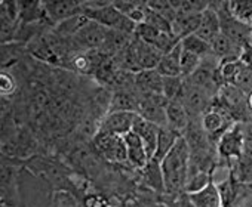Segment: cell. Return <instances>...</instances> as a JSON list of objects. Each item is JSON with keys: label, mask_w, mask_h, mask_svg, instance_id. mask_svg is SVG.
Returning <instances> with one entry per match:
<instances>
[{"label": "cell", "mask_w": 252, "mask_h": 207, "mask_svg": "<svg viewBox=\"0 0 252 207\" xmlns=\"http://www.w3.org/2000/svg\"><path fill=\"white\" fill-rule=\"evenodd\" d=\"M134 36L137 39L143 40L144 43L153 46L155 49H158L162 55L169 53L180 43V40L174 34L159 31V30H156V28H153V27H150L147 24H138L137 28H135Z\"/></svg>", "instance_id": "cell-11"}, {"label": "cell", "mask_w": 252, "mask_h": 207, "mask_svg": "<svg viewBox=\"0 0 252 207\" xmlns=\"http://www.w3.org/2000/svg\"><path fill=\"white\" fill-rule=\"evenodd\" d=\"M200 123L202 128L205 130V133L208 135L209 141L215 145L217 150V142L220 141V138L236 123L233 120V117L222 108L214 99V105L211 107V110H208L202 117H200Z\"/></svg>", "instance_id": "cell-6"}, {"label": "cell", "mask_w": 252, "mask_h": 207, "mask_svg": "<svg viewBox=\"0 0 252 207\" xmlns=\"http://www.w3.org/2000/svg\"><path fill=\"white\" fill-rule=\"evenodd\" d=\"M214 99L203 89L194 86L187 78L184 80V87L180 96V102L186 107L190 117H202L214 105Z\"/></svg>", "instance_id": "cell-8"}, {"label": "cell", "mask_w": 252, "mask_h": 207, "mask_svg": "<svg viewBox=\"0 0 252 207\" xmlns=\"http://www.w3.org/2000/svg\"><path fill=\"white\" fill-rule=\"evenodd\" d=\"M215 102L233 117L236 123L248 122V119L251 117V111L248 107V93L236 86L224 84L218 92Z\"/></svg>", "instance_id": "cell-2"}, {"label": "cell", "mask_w": 252, "mask_h": 207, "mask_svg": "<svg viewBox=\"0 0 252 207\" xmlns=\"http://www.w3.org/2000/svg\"><path fill=\"white\" fill-rule=\"evenodd\" d=\"M212 53L214 56L220 61V62H227V61H233V59H239L242 49L233 43L228 37H225L224 34H220L212 43Z\"/></svg>", "instance_id": "cell-21"}, {"label": "cell", "mask_w": 252, "mask_h": 207, "mask_svg": "<svg viewBox=\"0 0 252 207\" xmlns=\"http://www.w3.org/2000/svg\"><path fill=\"white\" fill-rule=\"evenodd\" d=\"M187 195L196 207H222V197L214 181L199 191L187 192Z\"/></svg>", "instance_id": "cell-19"}, {"label": "cell", "mask_w": 252, "mask_h": 207, "mask_svg": "<svg viewBox=\"0 0 252 207\" xmlns=\"http://www.w3.org/2000/svg\"><path fill=\"white\" fill-rule=\"evenodd\" d=\"M180 64H181V76L184 78H189L202 64V58H199L197 55L184 51L181 48V56H180Z\"/></svg>", "instance_id": "cell-31"}, {"label": "cell", "mask_w": 252, "mask_h": 207, "mask_svg": "<svg viewBox=\"0 0 252 207\" xmlns=\"http://www.w3.org/2000/svg\"><path fill=\"white\" fill-rule=\"evenodd\" d=\"M171 3L177 14H203L211 6L206 0H171Z\"/></svg>", "instance_id": "cell-29"}, {"label": "cell", "mask_w": 252, "mask_h": 207, "mask_svg": "<svg viewBox=\"0 0 252 207\" xmlns=\"http://www.w3.org/2000/svg\"><path fill=\"white\" fill-rule=\"evenodd\" d=\"M184 77H163V96L168 101H177L184 87Z\"/></svg>", "instance_id": "cell-30"}, {"label": "cell", "mask_w": 252, "mask_h": 207, "mask_svg": "<svg viewBox=\"0 0 252 207\" xmlns=\"http://www.w3.org/2000/svg\"><path fill=\"white\" fill-rule=\"evenodd\" d=\"M114 6L137 26L144 23L146 14L149 11L147 2H140V0H131V2H128V0H119V2H114Z\"/></svg>", "instance_id": "cell-23"}, {"label": "cell", "mask_w": 252, "mask_h": 207, "mask_svg": "<svg viewBox=\"0 0 252 207\" xmlns=\"http://www.w3.org/2000/svg\"><path fill=\"white\" fill-rule=\"evenodd\" d=\"M143 176H144V182L159 191V192H163L165 191V179H163V172H162V166H160V161L155 160V158H150L147 166L143 169Z\"/></svg>", "instance_id": "cell-26"}, {"label": "cell", "mask_w": 252, "mask_h": 207, "mask_svg": "<svg viewBox=\"0 0 252 207\" xmlns=\"http://www.w3.org/2000/svg\"><path fill=\"white\" fill-rule=\"evenodd\" d=\"M160 166L165 179V191L178 195L184 194L190 169V147L183 135L169 154L160 161Z\"/></svg>", "instance_id": "cell-1"}, {"label": "cell", "mask_w": 252, "mask_h": 207, "mask_svg": "<svg viewBox=\"0 0 252 207\" xmlns=\"http://www.w3.org/2000/svg\"><path fill=\"white\" fill-rule=\"evenodd\" d=\"M89 18L82 14V15H76L70 20H65L63 23H60L58 26H55L54 33L63 39H73L86 24H88Z\"/></svg>", "instance_id": "cell-27"}, {"label": "cell", "mask_w": 252, "mask_h": 207, "mask_svg": "<svg viewBox=\"0 0 252 207\" xmlns=\"http://www.w3.org/2000/svg\"><path fill=\"white\" fill-rule=\"evenodd\" d=\"M0 90H2V96H8V95H11V93H14L15 92V89H17V83H15V78L11 76V74H8V73H2V77H0Z\"/></svg>", "instance_id": "cell-34"}, {"label": "cell", "mask_w": 252, "mask_h": 207, "mask_svg": "<svg viewBox=\"0 0 252 207\" xmlns=\"http://www.w3.org/2000/svg\"><path fill=\"white\" fill-rule=\"evenodd\" d=\"M94 147L96 153L101 157H104L107 161H113V163L128 161V148H126L123 136L120 135L96 130L94 136Z\"/></svg>", "instance_id": "cell-7"}, {"label": "cell", "mask_w": 252, "mask_h": 207, "mask_svg": "<svg viewBox=\"0 0 252 207\" xmlns=\"http://www.w3.org/2000/svg\"><path fill=\"white\" fill-rule=\"evenodd\" d=\"M212 8L217 11L220 17V24H221V34L228 37L233 43H236L240 49H243L251 40V27L239 23L234 20L228 11L225 2H211Z\"/></svg>", "instance_id": "cell-4"}, {"label": "cell", "mask_w": 252, "mask_h": 207, "mask_svg": "<svg viewBox=\"0 0 252 207\" xmlns=\"http://www.w3.org/2000/svg\"><path fill=\"white\" fill-rule=\"evenodd\" d=\"M251 40H252V27H251Z\"/></svg>", "instance_id": "cell-37"}, {"label": "cell", "mask_w": 252, "mask_h": 207, "mask_svg": "<svg viewBox=\"0 0 252 207\" xmlns=\"http://www.w3.org/2000/svg\"><path fill=\"white\" fill-rule=\"evenodd\" d=\"M196 34L208 43H212L221 34L220 17H218L217 11L212 8V5L202 14V20H200Z\"/></svg>", "instance_id": "cell-18"}, {"label": "cell", "mask_w": 252, "mask_h": 207, "mask_svg": "<svg viewBox=\"0 0 252 207\" xmlns=\"http://www.w3.org/2000/svg\"><path fill=\"white\" fill-rule=\"evenodd\" d=\"M180 45H181V48H183L184 51H189V52L197 55V56L202 58V59H205V58L214 55V53H212V46H211V43L205 42V40L200 39L197 34H190V36L184 37V39L180 42Z\"/></svg>", "instance_id": "cell-28"}, {"label": "cell", "mask_w": 252, "mask_h": 207, "mask_svg": "<svg viewBox=\"0 0 252 207\" xmlns=\"http://www.w3.org/2000/svg\"><path fill=\"white\" fill-rule=\"evenodd\" d=\"M248 107H249V111H251V116H252V92L248 93Z\"/></svg>", "instance_id": "cell-36"}, {"label": "cell", "mask_w": 252, "mask_h": 207, "mask_svg": "<svg viewBox=\"0 0 252 207\" xmlns=\"http://www.w3.org/2000/svg\"><path fill=\"white\" fill-rule=\"evenodd\" d=\"M147 5H149V3H147ZM143 24H147V26H150V27H153V28H156V30H159V31L172 34V24H171L168 20H165L162 15H159L158 12L152 11L150 8H149V11H147V14H146V20H144Z\"/></svg>", "instance_id": "cell-33"}, {"label": "cell", "mask_w": 252, "mask_h": 207, "mask_svg": "<svg viewBox=\"0 0 252 207\" xmlns=\"http://www.w3.org/2000/svg\"><path fill=\"white\" fill-rule=\"evenodd\" d=\"M107 34H108V28L89 20L88 24L73 37V42L80 53L89 51H101L105 45Z\"/></svg>", "instance_id": "cell-10"}, {"label": "cell", "mask_w": 252, "mask_h": 207, "mask_svg": "<svg viewBox=\"0 0 252 207\" xmlns=\"http://www.w3.org/2000/svg\"><path fill=\"white\" fill-rule=\"evenodd\" d=\"M190 119H191L190 114L187 113L186 107L178 99L168 102V105H166V126L168 128L183 135L190 123Z\"/></svg>", "instance_id": "cell-17"}, {"label": "cell", "mask_w": 252, "mask_h": 207, "mask_svg": "<svg viewBox=\"0 0 252 207\" xmlns=\"http://www.w3.org/2000/svg\"><path fill=\"white\" fill-rule=\"evenodd\" d=\"M42 3L46 23L55 26L76 15L85 14L83 2H77V0H48V2Z\"/></svg>", "instance_id": "cell-9"}, {"label": "cell", "mask_w": 252, "mask_h": 207, "mask_svg": "<svg viewBox=\"0 0 252 207\" xmlns=\"http://www.w3.org/2000/svg\"><path fill=\"white\" fill-rule=\"evenodd\" d=\"M159 130H160L159 126H156L155 123H152V122H149V120H146V119H143L141 116L137 114L134 126H132V132L137 133L138 138L143 141L150 158H153V155L156 153Z\"/></svg>", "instance_id": "cell-14"}, {"label": "cell", "mask_w": 252, "mask_h": 207, "mask_svg": "<svg viewBox=\"0 0 252 207\" xmlns=\"http://www.w3.org/2000/svg\"><path fill=\"white\" fill-rule=\"evenodd\" d=\"M135 90L138 96L163 95V76L158 70L140 71L135 74Z\"/></svg>", "instance_id": "cell-13"}, {"label": "cell", "mask_w": 252, "mask_h": 207, "mask_svg": "<svg viewBox=\"0 0 252 207\" xmlns=\"http://www.w3.org/2000/svg\"><path fill=\"white\" fill-rule=\"evenodd\" d=\"M123 139H125L126 148H128V161H129V164L143 170L147 166L149 160H150L143 141L132 130L128 132L126 135H123Z\"/></svg>", "instance_id": "cell-15"}, {"label": "cell", "mask_w": 252, "mask_h": 207, "mask_svg": "<svg viewBox=\"0 0 252 207\" xmlns=\"http://www.w3.org/2000/svg\"><path fill=\"white\" fill-rule=\"evenodd\" d=\"M180 138H181V133L172 130L171 128H168V126L160 128L159 136H158V147H156V153H155L153 158L158 161H162L169 154V151L175 147V144Z\"/></svg>", "instance_id": "cell-24"}, {"label": "cell", "mask_w": 252, "mask_h": 207, "mask_svg": "<svg viewBox=\"0 0 252 207\" xmlns=\"http://www.w3.org/2000/svg\"><path fill=\"white\" fill-rule=\"evenodd\" d=\"M140 110V96L137 90H120L114 92L107 113H114V111H126V113H137Z\"/></svg>", "instance_id": "cell-16"}, {"label": "cell", "mask_w": 252, "mask_h": 207, "mask_svg": "<svg viewBox=\"0 0 252 207\" xmlns=\"http://www.w3.org/2000/svg\"><path fill=\"white\" fill-rule=\"evenodd\" d=\"M180 56H181V45L175 46L169 53L162 55L158 71L163 77H180L181 76V64H180ZM183 77V76H181Z\"/></svg>", "instance_id": "cell-22"}, {"label": "cell", "mask_w": 252, "mask_h": 207, "mask_svg": "<svg viewBox=\"0 0 252 207\" xmlns=\"http://www.w3.org/2000/svg\"><path fill=\"white\" fill-rule=\"evenodd\" d=\"M200 20L202 14H178L172 23V34L180 42L190 34H196Z\"/></svg>", "instance_id": "cell-20"}, {"label": "cell", "mask_w": 252, "mask_h": 207, "mask_svg": "<svg viewBox=\"0 0 252 207\" xmlns=\"http://www.w3.org/2000/svg\"><path fill=\"white\" fill-rule=\"evenodd\" d=\"M228 14L239 23L252 27V0H230L225 2Z\"/></svg>", "instance_id": "cell-25"}, {"label": "cell", "mask_w": 252, "mask_h": 207, "mask_svg": "<svg viewBox=\"0 0 252 207\" xmlns=\"http://www.w3.org/2000/svg\"><path fill=\"white\" fill-rule=\"evenodd\" d=\"M246 151L243 123H234L217 142V154L228 163L237 161Z\"/></svg>", "instance_id": "cell-5"}, {"label": "cell", "mask_w": 252, "mask_h": 207, "mask_svg": "<svg viewBox=\"0 0 252 207\" xmlns=\"http://www.w3.org/2000/svg\"><path fill=\"white\" fill-rule=\"evenodd\" d=\"M135 117H137V113H126V111L107 113L96 130L123 136L132 130Z\"/></svg>", "instance_id": "cell-12"}, {"label": "cell", "mask_w": 252, "mask_h": 207, "mask_svg": "<svg viewBox=\"0 0 252 207\" xmlns=\"http://www.w3.org/2000/svg\"><path fill=\"white\" fill-rule=\"evenodd\" d=\"M149 3V8L155 12H158L159 15H162L165 20H168L171 24L174 23V20L177 18V11L174 9L171 0H150Z\"/></svg>", "instance_id": "cell-32"}, {"label": "cell", "mask_w": 252, "mask_h": 207, "mask_svg": "<svg viewBox=\"0 0 252 207\" xmlns=\"http://www.w3.org/2000/svg\"><path fill=\"white\" fill-rule=\"evenodd\" d=\"M85 15L91 20L98 23L99 26L114 30V31H122V33H128L134 34L137 24L131 21L128 17H125L116 6L114 2H110L105 6L95 8V9H85Z\"/></svg>", "instance_id": "cell-3"}, {"label": "cell", "mask_w": 252, "mask_h": 207, "mask_svg": "<svg viewBox=\"0 0 252 207\" xmlns=\"http://www.w3.org/2000/svg\"><path fill=\"white\" fill-rule=\"evenodd\" d=\"M178 203H180V207H196V206L191 203V200L189 198L187 192H184V194H181V195L178 197Z\"/></svg>", "instance_id": "cell-35"}]
</instances>
